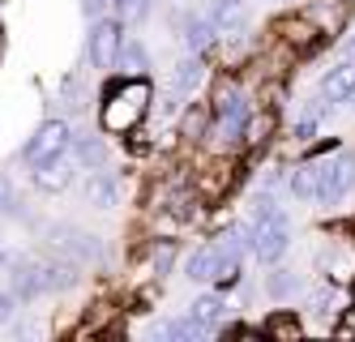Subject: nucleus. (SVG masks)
I'll use <instances>...</instances> for the list:
<instances>
[{"label":"nucleus","mask_w":355,"mask_h":342,"mask_svg":"<svg viewBox=\"0 0 355 342\" xmlns=\"http://www.w3.org/2000/svg\"><path fill=\"white\" fill-rule=\"evenodd\" d=\"M321 171H325V163H317V159L300 163V167L291 171V193L304 197V201H313V197H317V184H321Z\"/></svg>","instance_id":"nucleus-14"},{"label":"nucleus","mask_w":355,"mask_h":342,"mask_svg":"<svg viewBox=\"0 0 355 342\" xmlns=\"http://www.w3.org/2000/svg\"><path fill=\"white\" fill-rule=\"evenodd\" d=\"M201 77H206V65H201L197 56H189L184 65H175V77H171V90H175V94L184 99V94H193V90L201 86Z\"/></svg>","instance_id":"nucleus-15"},{"label":"nucleus","mask_w":355,"mask_h":342,"mask_svg":"<svg viewBox=\"0 0 355 342\" xmlns=\"http://www.w3.org/2000/svg\"><path fill=\"white\" fill-rule=\"evenodd\" d=\"M218 261H223V248H218V244H206V248H197V253L189 257L184 274H189L193 282H214V270H218Z\"/></svg>","instance_id":"nucleus-12"},{"label":"nucleus","mask_w":355,"mask_h":342,"mask_svg":"<svg viewBox=\"0 0 355 342\" xmlns=\"http://www.w3.org/2000/svg\"><path fill=\"white\" fill-rule=\"evenodd\" d=\"M43 291H47V287H43V266H39V261H21V266L13 270V296L17 300H35Z\"/></svg>","instance_id":"nucleus-10"},{"label":"nucleus","mask_w":355,"mask_h":342,"mask_svg":"<svg viewBox=\"0 0 355 342\" xmlns=\"http://www.w3.org/2000/svg\"><path fill=\"white\" fill-rule=\"evenodd\" d=\"M73 146H78V159H82L86 167H103L107 150H103V142H98V137H78Z\"/></svg>","instance_id":"nucleus-24"},{"label":"nucleus","mask_w":355,"mask_h":342,"mask_svg":"<svg viewBox=\"0 0 355 342\" xmlns=\"http://www.w3.org/2000/svg\"><path fill=\"white\" fill-rule=\"evenodd\" d=\"M189 317L197 321V325H206V330H214L223 317H227V304L218 300V296H197L193 300V308H189Z\"/></svg>","instance_id":"nucleus-16"},{"label":"nucleus","mask_w":355,"mask_h":342,"mask_svg":"<svg viewBox=\"0 0 355 342\" xmlns=\"http://www.w3.org/2000/svg\"><path fill=\"white\" fill-rule=\"evenodd\" d=\"M266 291H270L274 300H291V296L300 291V278H295L291 270H274V274L266 278Z\"/></svg>","instance_id":"nucleus-22"},{"label":"nucleus","mask_w":355,"mask_h":342,"mask_svg":"<svg viewBox=\"0 0 355 342\" xmlns=\"http://www.w3.org/2000/svg\"><path fill=\"white\" fill-rule=\"evenodd\" d=\"M116 5H120V17L124 22H141L150 13V0H116Z\"/></svg>","instance_id":"nucleus-25"},{"label":"nucleus","mask_w":355,"mask_h":342,"mask_svg":"<svg viewBox=\"0 0 355 342\" xmlns=\"http://www.w3.org/2000/svg\"><path fill=\"white\" fill-rule=\"evenodd\" d=\"M287 244H291V227H287V219L278 214V210L248 223V248H252L257 261H266V266H274V261L287 253Z\"/></svg>","instance_id":"nucleus-2"},{"label":"nucleus","mask_w":355,"mask_h":342,"mask_svg":"<svg viewBox=\"0 0 355 342\" xmlns=\"http://www.w3.org/2000/svg\"><path fill=\"white\" fill-rule=\"evenodd\" d=\"M210 22H214L218 35H236V31H244V22H248L244 0H218V5L210 9Z\"/></svg>","instance_id":"nucleus-11"},{"label":"nucleus","mask_w":355,"mask_h":342,"mask_svg":"<svg viewBox=\"0 0 355 342\" xmlns=\"http://www.w3.org/2000/svg\"><path fill=\"white\" fill-rule=\"evenodd\" d=\"M69 146H73L69 124H64V120H43L21 154H26V163H31V167H39V163H47V159H60Z\"/></svg>","instance_id":"nucleus-5"},{"label":"nucleus","mask_w":355,"mask_h":342,"mask_svg":"<svg viewBox=\"0 0 355 342\" xmlns=\"http://www.w3.org/2000/svg\"><path fill=\"white\" fill-rule=\"evenodd\" d=\"M69 184H73V163L64 159V154L35 167V189H39V193H64Z\"/></svg>","instance_id":"nucleus-8"},{"label":"nucleus","mask_w":355,"mask_h":342,"mask_svg":"<svg viewBox=\"0 0 355 342\" xmlns=\"http://www.w3.org/2000/svg\"><path fill=\"white\" fill-rule=\"evenodd\" d=\"M313 304H317V312H338V291H334V287H317Z\"/></svg>","instance_id":"nucleus-26"},{"label":"nucleus","mask_w":355,"mask_h":342,"mask_svg":"<svg viewBox=\"0 0 355 342\" xmlns=\"http://www.w3.org/2000/svg\"><path fill=\"white\" fill-rule=\"evenodd\" d=\"M103 9V0H86V13H98Z\"/></svg>","instance_id":"nucleus-31"},{"label":"nucleus","mask_w":355,"mask_h":342,"mask_svg":"<svg viewBox=\"0 0 355 342\" xmlns=\"http://www.w3.org/2000/svg\"><path fill=\"white\" fill-rule=\"evenodd\" d=\"M52 244L73 257V261H103V244H98V235H86L78 227H52Z\"/></svg>","instance_id":"nucleus-7"},{"label":"nucleus","mask_w":355,"mask_h":342,"mask_svg":"<svg viewBox=\"0 0 355 342\" xmlns=\"http://www.w3.org/2000/svg\"><path fill=\"white\" fill-rule=\"evenodd\" d=\"M261 334H266V338H300L304 325H300L295 312H274V317L261 325Z\"/></svg>","instance_id":"nucleus-21"},{"label":"nucleus","mask_w":355,"mask_h":342,"mask_svg":"<svg viewBox=\"0 0 355 342\" xmlns=\"http://www.w3.org/2000/svg\"><path fill=\"white\" fill-rule=\"evenodd\" d=\"M210 330L206 325H197L193 317L189 321H159L155 325V338H175V342H197V338H206Z\"/></svg>","instance_id":"nucleus-19"},{"label":"nucleus","mask_w":355,"mask_h":342,"mask_svg":"<svg viewBox=\"0 0 355 342\" xmlns=\"http://www.w3.org/2000/svg\"><path fill=\"white\" fill-rule=\"evenodd\" d=\"M120 43H124V26H120L116 17H98V22L90 26V43H86L90 65H94V69H116Z\"/></svg>","instance_id":"nucleus-6"},{"label":"nucleus","mask_w":355,"mask_h":342,"mask_svg":"<svg viewBox=\"0 0 355 342\" xmlns=\"http://www.w3.org/2000/svg\"><path fill=\"white\" fill-rule=\"evenodd\" d=\"M214 22L210 17H193V22H184V47L193 51V56H197V51H206L210 43H214Z\"/></svg>","instance_id":"nucleus-17"},{"label":"nucleus","mask_w":355,"mask_h":342,"mask_svg":"<svg viewBox=\"0 0 355 342\" xmlns=\"http://www.w3.org/2000/svg\"><path fill=\"white\" fill-rule=\"evenodd\" d=\"M171 261H175V244H171V240H163V244L155 248V270H159V274H167V270H171Z\"/></svg>","instance_id":"nucleus-27"},{"label":"nucleus","mask_w":355,"mask_h":342,"mask_svg":"<svg viewBox=\"0 0 355 342\" xmlns=\"http://www.w3.org/2000/svg\"><path fill=\"white\" fill-rule=\"evenodd\" d=\"M150 99H155V90H150L146 77H124V82H116L103 99V112H98L103 133H133L150 112Z\"/></svg>","instance_id":"nucleus-1"},{"label":"nucleus","mask_w":355,"mask_h":342,"mask_svg":"<svg viewBox=\"0 0 355 342\" xmlns=\"http://www.w3.org/2000/svg\"><path fill=\"white\" fill-rule=\"evenodd\" d=\"M86 201L98 205V210H112V205H116V180H112L107 171H94L90 184H86Z\"/></svg>","instance_id":"nucleus-18"},{"label":"nucleus","mask_w":355,"mask_h":342,"mask_svg":"<svg viewBox=\"0 0 355 342\" xmlns=\"http://www.w3.org/2000/svg\"><path fill=\"white\" fill-rule=\"evenodd\" d=\"M338 338H355V312H347V317L338 321Z\"/></svg>","instance_id":"nucleus-30"},{"label":"nucleus","mask_w":355,"mask_h":342,"mask_svg":"<svg viewBox=\"0 0 355 342\" xmlns=\"http://www.w3.org/2000/svg\"><path fill=\"white\" fill-rule=\"evenodd\" d=\"M355 94V65L351 60H343L338 69H329L325 73V82H321V99L325 103H347Z\"/></svg>","instance_id":"nucleus-9"},{"label":"nucleus","mask_w":355,"mask_h":342,"mask_svg":"<svg viewBox=\"0 0 355 342\" xmlns=\"http://www.w3.org/2000/svg\"><path fill=\"white\" fill-rule=\"evenodd\" d=\"M116 65H120V73H124V77H146L150 56H146V47H141L137 39H124V43H120V51H116Z\"/></svg>","instance_id":"nucleus-13"},{"label":"nucleus","mask_w":355,"mask_h":342,"mask_svg":"<svg viewBox=\"0 0 355 342\" xmlns=\"http://www.w3.org/2000/svg\"><path fill=\"white\" fill-rule=\"evenodd\" d=\"M244 124H248V103L236 86H218L214 94V133L223 142H240L244 137Z\"/></svg>","instance_id":"nucleus-3"},{"label":"nucleus","mask_w":355,"mask_h":342,"mask_svg":"<svg viewBox=\"0 0 355 342\" xmlns=\"http://www.w3.org/2000/svg\"><path fill=\"white\" fill-rule=\"evenodd\" d=\"M13 308H17V296H9V291H0V325H5V321L13 317Z\"/></svg>","instance_id":"nucleus-28"},{"label":"nucleus","mask_w":355,"mask_h":342,"mask_svg":"<svg viewBox=\"0 0 355 342\" xmlns=\"http://www.w3.org/2000/svg\"><path fill=\"white\" fill-rule=\"evenodd\" d=\"M351 189H355V154H351V150H338L334 159L325 163L321 184H317V197H313V201H321V205H338Z\"/></svg>","instance_id":"nucleus-4"},{"label":"nucleus","mask_w":355,"mask_h":342,"mask_svg":"<svg viewBox=\"0 0 355 342\" xmlns=\"http://www.w3.org/2000/svg\"><path fill=\"white\" fill-rule=\"evenodd\" d=\"M321 116H325V103H309V108H304V116H300V124H295V142H309V137H317Z\"/></svg>","instance_id":"nucleus-23"},{"label":"nucleus","mask_w":355,"mask_h":342,"mask_svg":"<svg viewBox=\"0 0 355 342\" xmlns=\"http://www.w3.org/2000/svg\"><path fill=\"white\" fill-rule=\"evenodd\" d=\"M43 266V287L47 291H64V287L78 282V270L69 266V261H39Z\"/></svg>","instance_id":"nucleus-20"},{"label":"nucleus","mask_w":355,"mask_h":342,"mask_svg":"<svg viewBox=\"0 0 355 342\" xmlns=\"http://www.w3.org/2000/svg\"><path fill=\"white\" fill-rule=\"evenodd\" d=\"M201 124H206V116H201V112H189V116H184V133L197 137V133H201Z\"/></svg>","instance_id":"nucleus-29"}]
</instances>
